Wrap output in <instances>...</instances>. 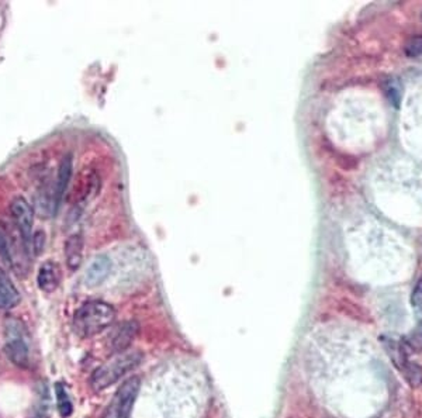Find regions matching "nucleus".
<instances>
[{
    "label": "nucleus",
    "instance_id": "11",
    "mask_svg": "<svg viewBox=\"0 0 422 418\" xmlns=\"http://www.w3.org/2000/svg\"><path fill=\"white\" fill-rule=\"evenodd\" d=\"M5 353L10 359V362L19 368H28L30 365V353L28 346L22 337H13L8 340L5 345Z\"/></svg>",
    "mask_w": 422,
    "mask_h": 418
},
{
    "label": "nucleus",
    "instance_id": "10",
    "mask_svg": "<svg viewBox=\"0 0 422 418\" xmlns=\"http://www.w3.org/2000/svg\"><path fill=\"white\" fill-rule=\"evenodd\" d=\"M20 303V293L8 272L0 267V310H12Z\"/></svg>",
    "mask_w": 422,
    "mask_h": 418
},
{
    "label": "nucleus",
    "instance_id": "14",
    "mask_svg": "<svg viewBox=\"0 0 422 418\" xmlns=\"http://www.w3.org/2000/svg\"><path fill=\"white\" fill-rule=\"evenodd\" d=\"M411 306H412V310H414V315H415L416 320L422 326V278L418 281V283H416V286L412 292Z\"/></svg>",
    "mask_w": 422,
    "mask_h": 418
},
{
    "label": "nucleus",
    "instance_id": "4",
    "mask_svg": "<svg viewBox=\"0 0 422 418\" xmlns=\"http://www.w3.org/2000/svg\"><path fill=\"white\" fill-rule=\"evenodd\" d=\"M10 212L15 224L22 235V241L26 246V251H30L31 238H33V226H34L33 206L23 196H17L13 199L10 204Z\"/></svg>",
    "mask_w": 422,
    "mask_h": 418
},
{
    "label": "nucleus",
    "instance_id": "3",
    "mask_svg": "<svg viewBox=\"0 0 422 418\" xmlns=\"http://www.w3.org/2000/svg\"><path fill=\"white\" fill-rule=\"evenodd\" d=\"M140 389H141V379L138 376H131L130 379H127L117 389L103 418H130Z\"/></svg>",
    "mask_w": 422,
    "mask_h": 418
},
{
    "label": "nucleus",
    "instance_id": "16",
    "mask_svg": "<svg viewBox=\"0 0 422 418\" xmlns=\"http://www.w3.org/2000/svg\"><path fill=\"white\" fill-rule=\"evenodd\" d=\"M405 54L410 58H416L422 56V35L411 37L405 44Z\"/></svg>",
    "mask_w": 422,
    "mask_h": 418
},
{
    "label": "nucleus",
    "instance_id": "9",
    "mask_svg": "<svg viewBox=\"0 0 422 418\" xmlns=\"http://www.w3.org/2000/svg\"><path fill=\"white\" fill-rule=\"evenodd\" d=\"M72 171H74V161L72 155L68 153L61 160V164L58 167V175H57V182H56V190H54V199H56V213L58 212V208L61 206L62 197L68 189V185L72 178Z\"/></svg>",
    "mask_w": 422,
    "mask_h": 418
},
{
    "label": "nucleus",
    "instance_id": "12",
    "mask_svg": "<svg viewBox=\"0 0 422 418\" xmlns=\"http://www.w3.org/2000/svg\"><path fill=\"white\" fill-rule=\"evenodd\" d=\"M83 246H85V241L82 234H72L65 242L64 253H65L67 267L71 272H75L82 265Z\"/></svg>",
    "mask_w": 422,
    "mask_h": 418
},
{
    "label": "nucleus",
    "instance_id": "6",
    "mask_svg": "<svg viewBox=\"0 0 422 418\" xmlns=\"http://www.w3.org/2000/svg\"><path fill=\"white\" fill-rule=\"evenodd\" d=\"M61 268L54 260H47V262H44L37 274V285L44 293L56 292L61 283Z\"/></svg>",
    "mask_w": 422,
    "mask_h": 418
},
{
    "label": "nucleus",
    "instance_id": "1",
    "mask_svg": "<svg viewBox=\"0 0 422 418\" xmlns=\"http://www.w3.org/2000/svg\"><path fill=\"white\" fill-rule=\"evenodd\" d=\"M116 320V310L106 301L92 300L82 304L74 317V330L81 338H90L106 328H109Z\"/></svg>",
    "mask_w": 422,
    "mask_h": 418
},
{
    "label": "nucleus",
    "instance_id": "17",
    "mask_svg": "<svg viewBox=\"0 0 422 418\" xmlns=\"http://www.w3.org/2000/svg\"><path fill=\"white\" fill-rule=\"evenodd\" d=\"M44 246H45V233L41 231V230H38V231H35V233L33 234L30 249H31V252H33L35 256H38L40 253H42Z\"/></svg>",
    "mask_w": 422,
    "mask_h": 418
},
{
    "label": "nucleus",
    "instance_id": "15",
    "mask_svg": "<svg viewBox=\"0 0 422 418\" xmlns=\"http://www.w3.org/2000/svg\"><path fill=\"white\" fill-rule=\"evenodd\" d=\"M385 92L389 97V100L394 104L396 108H398V103L401 100V87L396 79H389L385 83Z\"/></svg>",
    "mask_w": 422,
    "mask_h": 418
},
{
    "label": "nucleus",
    "instance_id": "13",
    "mask_svg": "<svg viewBox=\"0 0 422 418\" xmlns=\"http://www.w3.org/2000/svg\"><path fill=\"white\" fill-rule=\"evenodd\" d=\"M56 399H57V407L62 418H68L74 412L72 401L68 396V392L62 383L56 385Z\"/></svg>",
    "mask_w": 422,
    "mask_h": 418
},
{
    "label": "nucleus",
    "instance_id": "7",
    "mask_svg": "<svg viewBox=\"0 0 422 418\" xmlns=\"http://www.w3.org/2000/svg\"><path fill=\"white\" fill-rule=\"evenodd\" d=\"M112 271V260L108 255H99L93 262L89 265L86 272V285L89 287H94L101 285L106 279L109 278Z\"/></svg>",
    "mask_w": 422,
    "mask_h": 418
},
{
    "label": "nucleus",
    "instance_id": "8",
    "mask_svg": "<svg viewBox=\"0 0 422 418\" xmlns=\"http://www.w3.org/2000/svg\"><path fill=\"white\" fill-rule=\"evenodd\" d=\"M140 326L135 321H127L119 326L112 335V348L116 353L128 351L138 334Z\"/></svg>",
    "mask_w": 422,
    "mask_h": 418
},
{
    "label": "nucleus",
    "instance_id": "2",
    "mask_svg": "<svg viewBox=\"0 0 422 418\" xmlns=\"http://www.w3.org/2000/svg\"><path fill=\"white\" fill-rule=\"evenodd\" d=\"M142 358L144 356L140 351L128 349L121 353H117L109 362H106L99 369H96L90 379L92 389L94 392H101L117 383L123 376H126L128 372L134 371L138 367Z\"/></svg>",
    "mask_w": 422,
    "mask_h": 418
},
{
    "label": "nucleus",
    "instance_id": "18",
    "mask_svg": "<svg viewBox=\"0 0 422 418\" xmlns=\"http://www.w3.org/2000/svg\"><path fill=\"white\" fill-rule=\"evenodd\" d=\"M0 255H2L8 262H12L10 259V251H9V245H8V241L5 238V235L0 233Z\"/></svg>",
    "mask_w": 422,
    "mask_h": 418
},
{
    "label": "nucleus",
    "instance_id": "5",
    "mask_svg": "<svg viewBox=\"0 0 422 418\" xmlns=\"http://www.w3.org/2000/svg\"><path fill=\"white\" fill-rule=\"evenodd\" d=\"M387 352H389L390 358L394 360L396 367L404 374L405 379L411 383V386H416L421 383L422 371L416 363H414L408 359V355L405 352V346L403 345V342H397L394 340L389 341Z\"/></svg>",
    "mask_w": 422,
    "mask_h": 418
}]
</instances>
